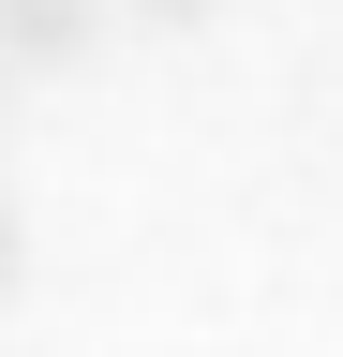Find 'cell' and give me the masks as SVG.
Masks as SVG:
<instances>
[{
  "mask_svg": "<svg viewBox=\"0 0 343 357\" xmlns=\"http://www.w3.org/2000/svg\"><path fill=\"white\" fill-rule=\"evenodd\" d=\"M90 30H105V0H0V45L15 60H90Z\"/></svg>",
  "mask_w": 343,
  "mask_h": 357,
  "instance_id": "6da1fadb",
  "label": "cell"
},
{
  "mask_svg": "<svg viewBox=\"0 0 343 357\" xmlns=\"http://www.w3.org/2000/svg\"><path fill=\"white\" fill-rule=\"evenodd\" d=\"M149 15H209V0H149Z\"/></svg>",
  "mask_w": 343,
  "mask_h": 357,
  "instance_id": "7a4b0ae2",
  "label": "cell"
},
{
  "mask_svg": "<svg viewBox=\"0 0 343 357\" xmlns=\"http://www.w3.org/2000/svg\"><path fill=\"white\" fill-rule=\"evenodd\" d=\"M0 268H15V238H0Z\"/></svg>",
  "mask_w": 343,
  "mask_h": 357,
  "instance_id": "3957f363",
  "label": "cell"
}]
</instances>
